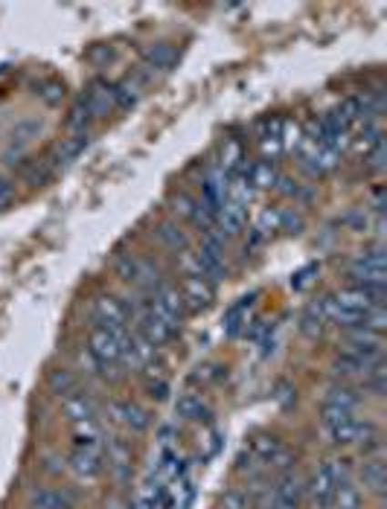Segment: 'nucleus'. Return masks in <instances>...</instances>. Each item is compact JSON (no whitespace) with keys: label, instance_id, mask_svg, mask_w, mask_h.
<instances>
[{"label":"nucleus","instance_id":"f257e3e1","mask_svg":"<svg viewBox=\"0 0 387 509\" xmlns=\"http://www.w3.org/2000/svg\"><path fill=\"white\" fill-rule=\"evenodd\" d=\"M131 329H111V326H91L87 332V352H91L102 367H114L120 364L123 358V343L128 338Z\"/></svg>","mask_w":387,"mask_h":509},{"label":"nucleus","instance_id":"f03ea898","mask_svg":"<svg viewBox=\"0 0 387 509\" xmlns=\"http://www.w3.org/2000/svg\"><path fill=\"white\" fill-rule=\"evenodd\" d=\"M338 484H341V481H338L332 463H318V466L311 469L309 481H306V498H309L311 504H315L318 509H330Z\"/></svg>","mask_w":387,"mask_h":509},{"label":"nucleus","instance_id":"7ed1b4c3","mask_svg":"<svg viewBox=\"0 0 387 509\" xmlns=\"http://www.w3.org/2000/svg\"><path fill=\"white\" fill-rule=\"evenodd\" d=\"M148 303H152V309L160 314L163 321H169L172 326L181 323L184 311H187L181 289H178L175 282H167V280H163L160 286H158L152 294H148Z\"/></svg>","mask_w":387,"mask_h":509},{"label":"nucleus","instance_id":"20e7f679","mask_svg":"<svg viewBox=\"0 0 387 509\" xmlns=\"http://www.w3.org/2000/svg\"><path fill=\"white\" fill-rule=\"evenodd\" d=\"M102 460H106V466L111 472V477L117 484H126L131 481L134 466H131V445L123 437H111L102 443Z\"/></svg>","mask_w":387,"mask_h":509},{"label":"nucleus","instance_id":"39448f33","mask_svg":"<svg viewBox=\"0 0 387 509\" xmlns=\"http://www.w3.org/2000/svg\"><path fill=\"white\" fill-rule=\"evenodd\" d=\"M91 311H94L97 323L111 326V329H128V323H131L128 303L120 300V297H114V294H99V297H94Z\"/></svg>","mask_w":387,"mask_h":509},{"label":"nucleus","instance_id":"423d86ee","mask_svg":"<svg viewBox=\"0 0 387 509\" xmlns=\"http://www.w3.org/2000/svg\"><path fill=\"white\" fill-rule=\"evenodd\" d=\"M108 411H111L114 422L128 428L131 433H143L148 428V422H152L148 408H143L140 402H134V399H114L111 405H108Z\"/></svg>","mask_w":387,"mask_h":509},{"label":"nucleus","instance_id":"0eeeda50","mask_svg":"<svg viewBox=\"0 0 387 509\" xmlns=\"http://www.w3.org/2000/svg\"><path fill=\"white\" fill-rule=\"evenodd\" d=\"M29 509H76V498L70 495L67 489L58 486H33L29 489Z\"/></svg>","mask_w":387,"mask_h":509},{"label":"nucleus","instance_id":"6e6552de","mask_svg":"<svg viewBox=\"0 0 387 509\" xmlns=\"http://www.w3.org/2000/svg\"><path fill=\"white\" fill-rule=\"evenodd\" d=\"M175 413L187 419V422H210L213 419V408H210V402H207L201 393L196 391H184V393H178L175 399Z\"/></svg>","mask_w":387,"mask_h":509},{"label":"nucleus","instance_id":"1a4fd4ad","mask_svg":"<svg viewBox=\"0 0 387 509\" xmlns=\"http://www.w3.org/2000/svg\"><path fill=\"white\" fill-rule=\"evenodd\" d=\"M82 99L87 102V108H91V117L94 119H102L108 117L117 102H114V85L106 82V79H94L91 85H87V91L82 94Z\"/></svg>","mask_w":387,"mask_h":509},{"label":"nucleus","instance_id":"9d476101","mask_svg":"<svg viewBox=\"0 0 387 509\" xmlns=\"http://www.w3.org/2000/svg\"><path fill=\"white\" fill-rule=\"evenodd\" d=\"M181 294H184V306L187 309L204 311L207 306L216 300V286L210 280H204V277H184Z\"/></svg>","mask_w":387,"mask_h":509},{"label":"nucleus","instance_id":"9b49d317","mask_svg":"<svg viewBox=\"0 0 387 509\" xmlns=\"http://www.w3.org/2000/svg\"><path fill=\"white\" fill-rule=\"evenodd\" d=\"M62 411L65 416L70 419L73 425H79V422H94L99 408H97V402L94 396L87 393V391H73L62 399Z\"/></svg>","mask_w":387,"mask_h":509},{"label":"nucleus","instance_id":"f8f14e48","mask_svg":"<svg viewBox=\"0 0 387 509\" xmlns=\"http://www.w3.org/2000/svg\"><path fill=\"white\" fill-rule=\"evenodd\" d=\"M274 501L303 506L306 504V477H300L294 469L280 472L277 484H274Z\"/></svg>","mask_w":387,"mask_h":509},{"label":"nucleus","instance_id":"ddd939ff","mask_svg":"<svg viewBox=\"0 0 387 509\" xmlns=\"http://www.w3.org/2000/svg\"><path fill=\"white\" fill-rule=\"evenodd\" d=\"M359 402H362V393L347 382H335V384L326 387V393H323V408H330V411L355 413Z\"/></svg>","mask_w":387,"mask_h":509},{"label":"nucleus","instance_id":"4468645a","mask_svg":"<svg viewBox=\"0 0 387 509\" xmlns=\"http://www.w3.org/2000/svg\"><path fill=\"white\" fill-rule=\"evenodd\" d=\"M67 466L82 481H94V477L106 472V460H102V452H79V448H73Z\"/></svg>","mask_w":387,"mask_h":509},{"label":"nucleus","instance_id":"2eb2a0df","mask_svg":"<svg viewBox=\"0 0 387 509\" xmlns=\"http://www.w3.org/2000/svg\"><path fill=\"white\" fill-rule=\"evenodd\" d=\"M359 477L367 492H373V495H384V486H387V466L382 457H364Z\"/></svg>","mask_w":387,"mask_h":509},{"label":"nucleus","instance_id":"dca6fc26","mask_svg":"<svg viewBox=\"0 0 387 509\" xmlns=\"http://www.w3.org/2000/svg\"><path fill=\"white\" fill-rule=\"evenodd\" d=\"M102 428L94 419V422H79L73 425V448H79V452H102Z\"/></svg>","mask_w":387,"mask_h":509},{"label":"nucleus","instance_id":"f3484780","mask_svg":"<svg viewBox=\"0 0 387 509\" xmlns=\"http://www.w3.org/2000/svg\"><path fill=\"white\" fill-rule=\"evenodd\" d=\"M87 146V131H73L67 137H62L56 146H53V160L50 163H73Z\"/></svg>","mask_w":387,"mask_h":509},{"label":"nucleus","instance_id":"a211bd4d","mask_svg":"<svg viewBox=\"0 0 387 509\" xmlns=\"http://www.w3.org/2000/svg\"><path fill=\"white\" fill-rule=\"evenodd\" d=\"M286 445L282 443L277 433H257L254 440H250V448H248V454L254 457L260 466H268V463H271V457L280 452V448Z\"/></svg>","mask_w":387,"mask_h":509},{"label":"nucleus","instance_id":"6ab92c4d","mask_svg":"<svg viewBox=\"0 0 387 509\" xmlns=\"http://www.w3.org/2000/svg\"><path fill=\"white\" fill-rule=\"evenodd\" d=\"M47 387H50V393H56L58 399H65L67 393L79 391V376L67 367H53L47 372Z\"/></svg>","mask_w":387,"mask_h":509},{"label":"nucleus","instance_id":"aec40b11","mask_svg":"<svg viewBox=\"0 0 387 509\" xmlns=\"http://www.w3.org/2000/svg\"><path fill=\"white\" fill-rule=\"evenodd\" d=\"M143 62L148 70H172V65L178 62V50L172 44H152V47H146Z\"/></svg>","mask_w":387,"mask_h":509},{"label":"nucleus","instance_id":"412c9836","mask_svg":"<svg viewBox=\"0 0 387 509\" xmlns=\"http://www.w3.org/2000/svg\"><path fill=\"white\" fill-rule=\"evenodd\" d=\"M140 265H143V257H137V253H120V257L114 260V277L126 282V286H134L140 277Z\"/></svg>","mask_w":387,"mask_h":509},{"label":"nucleus","instance_id":"4be33fe9","mask_svg":"<svg viewBox=\"0 0 387 509\" xmlns=\"http://www.w3.org/2000/svg\"><path fill=\"white\" fill-rule=\"evenodd\" d=\"M158 239H160L163 248H169V250H175V253H187V250H189L187 233H184L181 228H178V224H172V221L158 224Z\"/></svg>","mask_w":387,"mask_h":509},{"label":"nucleus","instance_id":"5701e85b","mask_svg":"<svg viewBox=\"0 0 387 509\" xmlns=\"http://www.w3.org/2000/svg\"><path fill=\"white\" fill-rule=\"evenodd\" d=\"M364 498H362V489L355 486L352 481H341L338 489H335V498H332V506L335 509H362Z\"/></svg>","mask_w":387,"mask_h":509},{"label":"nucleus","instance_id":"b1692460","mask_svg":"<svg viewBox=\"0 0 387 509\" xmlns=\"http://www.w3.org/2000/svg\"><path fill=\"white\" fill-rule=\"evenodd\" d=\"M254 506V492L242 486H230L219 495V509H250Z\"/></svg>","mask_w":387,"mask_h":509},{"label":"nucleus","instance_id":"393cba45","mask_svg":"<svg viewBox=\"0 0 387 509\" xmlns=\"http://www.w3.org/2000/svg\"><path fill=\"white\" fill-rule=\"evenodd\" d=\"M250 187H274L277 184V169L271 167V160H257L254 167L245 172Z\"/></svg>","mask_w":387,"mask_h":509},{"label":"nucleus","instance_id":"a878e982","mask_svg":"<svg viewBox=\"0 0 387 509\" xmlns=\"http://www.w3.org/2000/svg\"><path fill=\"white\" fill-rule=\"evenodd\" d=\"M94 123V117H91V108H87V102L79 97L76 102L70 105V114H67V128L70 131H87V126Z\"/></svg>","mask_w":387,"mask_h":509},{"label":"nucleus","instance_id":"bb28decb","mask_svg":"<svg viewBox=\"0 0 387 509\" xmlns=\"http://www.w3.org/2000/svg\"><path fill=\"white\" fill-rule=\"evenodd\" d=\"M137 99H140L137 82L126 79V82H117V85H114V102H117V108H120V111L131 108V105H137Z\"/></svg>","mask_w":387,"mask_h":509},{"label":"nucleus","instance_id":"cd10ccee","mask_svg":"<svg viewBox=\"0 0 387 509\" xmlns=\"http://www.w3.org/2000/svg\"><path fill=\"white\" fill-rule=\"evenodd\" d=\"M323 326H326V321H323V314H321L318 303H311V306L303 311V318H300V332H303L306 338H318V335L323 332Z\"/></svg>","mask_w":387,"mask_h":509},{"label":"nucleus","instance_id":"c85d7f7f","mask_svg":"<svg viewBox=\"0 0 387 509\" xmlns=\"http://www.w3.org/2000/svg\"><path fill=\"white\" fill-rule=\"evenodd\" d=\"M355 262L362 265H370V268H379V271H387V253H384V245H370L367 250H362L359 257H355Z\"/></svg>","mask_w":387,"mask_h":509},{"label":"nucleus","instance_id":"c756f323","mask_svg":"<svg viewBox=\"0 0 387 509\" xmlns=\"http://www.w3.org/2000/svg\"><path fill=\"white\" fill-rule=\"evenodd\" d=\"M362 326L364 329H370V332H384V326H387V309H384V303H379V306H373V309H367L364 314H362Z\"/></svg>","mask_w":387,"mask_h":509},{"label":"nucleus","instance_id":"7c9ffc66","mask_svg":"<svg viewBox=\"0 0 387 509\" xmlns=\"http://www.w3.org/2000/svg\"><path fill=\"white\" fill-rule=\"evenodd\" d=\"M36 94L47 102V105H58L62 102V97H65V85L58 82V79H47V82H41L38 87H36Z\"/></svg>","mask_w":387,"mask_h":509},{"label":"nucleus","instance_id":"2f4dec72","mask_svg":"<svg viewBox=\"0 0 387 509\" xmlns=\"http://www.w3.org/2000/svg\"><path fill=\"white\" fill-rule=\"evenodd\" d=\"M196 209H199V201L189 199L187 192H178L172 196V213L181 216V219H196Z\"/></svg>","mask_w":387,"mask_h":509},{"label":"nucleus","instance_id":"473e14b6","mask_svg":"<svg viewBox=\"0 0 387 509\" xmlns=\"http://www.w3.org/2000/svg\"><path fill=\"white\" fill-rule=\"evenodd\" d=\"M384 158H387V146H384V140H382V143H376V146L364 155V167H367L370 172L379 175V172H384V167H387Z\"/></svg>","mask_w":387,"mask_h":509},{"label":"nucleus","instance_id":"72a5a7b5","mask_svg":"<svg viewBox=\"0 0 387 509\" xmlns=\"http://www.w3.org/2000/svg\"><path fill=\"white\" fill-rule=\"evenodd\" d=\"M280 230H286V233H300V230H303V216L294 213V207H282V209H280Z\"/></svg>","mask_w":387,"mask_h":509},{"label":"nucleus","instance_id":"f704fd0d","mask_svg":"<svg viewBox=\"0 0 387 509\" xmlns=\"http://www.w3.org/2000/svg\"><path fill=\"white\" fill-rule=\"evenodd\" d=\"M294 452H291V448L289 445H282L280 448V452L271 457V463H268V466L265 469H277V472H289V469H294Z\"/></svg>","mask_w":387,"mask_h":509},{"label":"nucleus","instance_id":"c9c22d12","mask_svg":"<svg viewBox=\"0 0 387 509\" xmlns=\"http://www.w3.org/2000/svg\"><path fill=\"white\" fill-rule=\"evenodd\" d=\"M146 393H148V399L163 402V399H167V393H169V382L163 379V376L148 379V382H146Z\"/></svg>","mask_w":387,"mask_h":509},{"label":"nucleus","instance_id":"e433bc0d","mask_svg":"<svg viewBox=\"0 0 387 509\" xmlns=\"http://www.w3.org/2000/svg\"><path fill=\"white\" fill-rule=\"evenodd\" d=\"M12 199H15V184L9 178H0V207H9Z\"/></svg>","mask_w":387,"mask_h":509},{"label":"nucleus","instance_id":"4c0bfd02","mask_svg":"<svg viewBox=\"0 0 387 509\" xmlns=\"http://www.w3.org/2000/svg\"><path fill=\"white\" fill-rule=\"evenodd\" d=\"M250 509H274V498H262V501H254Z\"/></svg>","mask_w":387,"mask_h":509},{"label":"nucleus","instance_id":"58836bf2","mask_svg":"<svg viewBox=\"0 0 387 509\" xmlns=\"http://www.w3.org/2000/svg\"><path fill=\"white\" fill-rule=\"evenodd\" d=\"M274 509H303V506H297V504H282V501H274Z\"/></svg>","mask_w":387,"mask_h":509}]
</instances>
